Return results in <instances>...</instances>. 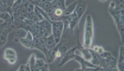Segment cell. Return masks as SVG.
<instances>
[{
    "label": "cell",
    "mask_w": 124,
    "mask_h": 71,
    "mask_svg": "<svg viewBox=\"0 0 124 71\" xmlns=\"http://www.w3.org/2000/svg\"><path fill=\"white\" fill-rule=\"evenodd\" d=\"M59 45V52L61 57L70 49L81 46L79 39L78 28L74 31L70 30V29H63Z\"/></svg>",
    "instance_id": "obj_1"
},
{
    "label": "cell",
    "mask_w": 124,
    "mask_h": 71,
    "mask_svg": "<svg viewBox=\"0 0 124 71\" xmlns=\"http://www.w3.org/2000/svg\"><path fill=\"white\" fill-rule=\"evenodd\" d=\"M93 29L92 17L91 15H88L85 18L83 47L87 48H91L94 35Z\"/></svg>",
    "instance_id": "obj_2"
},
{
    "label": "cell",
    "mask_w": 124,
    "mask_h": 71,
    "mask_svg": "<svg viewBox=\"0 0 124 71\" xmlns=\"http://www.w3.org/2000/svg\"><path fill=\"white\" fill-rule=\"evenodd\" d=\"M78 47H73L68 51L67 53L64 54L60 59V61L58 64L59 66L62 67L69 61L74 59L76 54V51L77 50Z\"/></svg>",
    "instance_id": "obj_3"
},
{
    "label": "cell",
    "mask_w": 124,
    "mask_h": 71,
    "mask_svg": "<svg viewBox=\"0 0 124 71\" xmlns=\"http://www.w3.org/2000/svg\"><path fill=\"white\" fill-rule=\"evenodd\" d=\"M74 60L79 63L81 66L80 69H75V71H83L84 69L86 68H96L97 67L93 65L90 61L85 60L82 56L78 55L75 54Z\"/></svg>",
    "instance_id": "obj_4"
},
{
    "label": "cell",
    "mask_w": 124,
    "mask_h": 71,
    "mask_svg": "<svg viewBox=\"0 0 124 71\" xmlns=\"http://www.w3.org/2000/svg\"><path fill=\"white\" fill-rule=\"evenodd\" d=\"M77 3L75 11L80 21L83 14L85 13L87 7V3L84 0H77Z\"/></svg>",
    "instance_id": "obj_5"
},
{
    "label": "cell",
    "mask_w": 124,
    "mask_h": 71,
    "mask_svg": "<svg viewBox=\"0 0 124 71\" xmlns=\"http://www.w3.org/2000/svg\"><path fill=\"white\" fill-rule=\"evenodd\" d=\"M59 47V45L58 44L55 47L47 50L46 59L48 63H52L58 58Z\"/></svg>",
    "instance_id": "obj_6"
},
{
    "label": "cell",
    "mask_w": 124,
    "mask_h": 71,
    "mask_svg": "<svg viewBox=\"0 0 124 71\" xmlns=\"http://www.w3.org/2000/svg\"><path fill=\"white\" fill-rule=\"evenodd\" d=\"M45 39L43 37H41L40 39L34 38L33 42L36 45V49L40 50L46 56L48 49H47L45 45Z\"/></svg>",
    "instance_id": "obj_7"
},
{
    "label": "cell",
    "mask_w": 124,
    "mask_h": 71,
    "mask_svg": "<svg viewBox=\"0 0 124 71\" xmlns=\"http://www.w3.org/2000/svg\"><path fill=\"white\" fill-rule=\"evenodd\" d=\"M114 19L116 25L124 23V10L116 11H108Z\"/></svg>",
    "instance_id": "obj_8"
},
{
    "label": "cell",
    "mask_w": 124,
    "mask_h": 71,
    "mask_svg": "<svg viewBox=\"0 0 124 71\" xmlns=\"http://www.w3.org/2000/svg\"><path fill=\"white\" fill-rule=\"evenodd\" d=\"M14 29L11 26L5 28L3 32L0 34V48L3 47L6 44L8 40V34Z\"/></svg>",
    "instance_id": "obj_9"
},
{
    "label": "cell",
    "mask_w": 124,
    "mask_h": 71,
    "mask_svg": "<svg viewBox=\"0 0 124 71\" xmlns=\"http://www.w3.org/2000/svg\"><path fill=\"white\" fill-rule=\"evenodd\" d=\"M124 0H112L108 8V11L124 10Z\"/></svg>",
    "instance_id": "obj_10"
},
{
    "label": "cell",
    "mask_w": 124,
    "mask_h": 71,
    "mask_svg": "<svg viewBox=\"0 0 124 71\" xmlns=\"http://www.w3.org/2000/svg\"><path fill=\"white\" fill-rule=\"evenodd\" d=\"M116 67L118 71H124V47L123 46L120 47L118 59L117 61Z\"/></svg>",
    "instance_id": "obj_11"
},
{
    "label": "cell",
    "mask_w": 124,
    "mask_h": 71,
    "mask_svg": "<svg viewBox=\"0 0 124 71\" xmlns=\"http://www.w3.org/2000/svg\"><path fill=\"white\" fill-rule=\"evenodd\" d=\"M70 20L69 28L72 31L78 28V23L79 20L78 16L75 10L70 15Z\"/></svg>",
    "instance_id": "obj_12"
},
{
    "label": "cell",
    "mask_w": 124,
    "mask_h": 71,
    "mask_svg": "<svg viewBox=\"0 0 124 71\" xmlns=\"http://www.w3.org/2000/svg\"><path fill=\"white\" fill-rule=\"evenodd\" d=\"M117 61L116 59L112 55L109 57V62L108 64L104 68V71H118L117 67Z\"/></svg>",
    "instance_id": "obj_13"
},
{
    "label": "cell",
    "mask_w": 124,
    "mask_h": 71,
    "mask_svg": "<svg viewBox=\"0 0 124 71\" xmlns=\"http://www.w3.org/2000/svg\"><path fill=\"white\" fill-rule=\"evenodd\" d=\"M77 50L79 52L81 56L86 61H91L92 60V55L89 48H85L83 46L78 47Z\"/></svg>",
    "instance_id": "obj_14"
},
{
    "label": "cell",
    "mask_w": 124,
    "mask_h": 71,
    "mask_svg": "<svg viewBox=\"0 0 124 71\" xmlns=\"http://www.w3.org/2000/svg\"><path fill=\"white\" fill-rule=\"evenodd\" d=\"M91 54L92 55V60L90 61L91 63L93 65L96 66H100L101 64V62L102 61V58L101 57V56L99 55L98 53L93 51L92 49L90 48H89Z\"/></svg>",
    "instance_id": "obj_15"
},
{
    "label": "cell",
    "mask_w": 124,
    "mask_h": 71,
    "mask_svg": "<svg viewBox=\"0 0 124 71\" xmlns=\"http://www.w3.org/2000/svg\"><path fill=\"white\" fill-rule=\"evenodd\" d=\"M77 3V1L76 0L75 2H73L72 3L70 4L67 7H66V8L63 10V16L64 17L70 16V14H71L74 12V11L75 10Z\"/></svg>",
    "instance_id": "obj_16"
},
{
    "label": "cell",
    "mask_w": 124,
    "mask_h": 71,
    "mask_svg": "<svg viewBox=\"0 0 124 71\" xmlns=\"http://www.w3.org/2000/svg\"><path fill=\"white\" fill-rule=\"evenodd\" d=\"M45 42L47 49H50L53 47H54L57 45L52 33L46 37L45 39Z\"/></svg>",
    "instance_id": "obj_17"
},
{
    "label": "cell",
    "mask_w": 124,
    "mask_h": 71,
    "mask_svg": "<svg viewBox=\"0 0 124 71\" xmlns=\"http://www.w3.org/2000/svg\"><path fill=\"white\" fill-rule=\"evenodd\" d=\"M16 56H17V54L13 48L10 47H8L5 49L4 52L3 58L5 59V60H7L8 58H12Z\"/></svg>",
    "instance_id": "obj_18"
},
{
    "label": "cell",
    "mask_w": 124,
    "mask_h": 71,
    "mask_svg": "<svg viewBox=\"0 0 124 71\" xmlns=\"http://www.w3.org/2000/svg\"><path fill=\"white\" fill-rule=\"evenodd\" d=\"M20 42L21 43V45H23L24 47H25L26 48H29L31 49H36V47L34 43L33 40L32 41H30L24 39L23 38L20 39Z\"/></svg>",
    "instance_id": "obj_19"
},
{
    "label": "cell",
    "mask_w": 124,
    "mask_h": 71,
    "mask_svg": "<svg viewBox=\"0 0 124 71\" xmlns=\"http://www.w3.org/2000/svg\"><path fill=\"white\" fill-rule=\"evenodd\" d=\"M63 29H58L52 30V33L53 35L56 44H59L60 41Z\"/></svg>",
    "instance_id": "obj_20"
},
{
    "label": "cell",
    "mask_w": 124,
    "mask_h": 71,
    "mask_svg": "<svg viewBox=\"0 0 124 71\" xmlns=\"http://www.w3.org/2000/svg\"><path fill=\"white\" fill-rule=\"evenodd\" d=\"M36 55L34 53L31 54L29 58L27 63L30 67L31 71H36Z\"/></svg>",
    "instance_id": "obj_21"
},
{
    "label": "cell",
    "mask_w": 124,
    "mask_h": 71,
    "mask_svg": "<svg viewBox=\"0 0 124 71\" xmlns=\"http://www.w3.org/2000/svg\"><path fill=\"white\" fill-rule=\"evenodd\" d=\"M28 1L26 0H23L21 7L18 9V11L20 13L21 16L23 18H25L27 15V4Z\"/></svg>",
    "instance_id": "obj_22"
},
{
    "label": "cell",
    "mask_w": 124,
    "mask_h": 71,
    "mask_svg": "<svg viewBox=\"0 0 124 71\" xmlns=\"http://www.w3.org/2000/svg\"><path fill=\"white\" fill-rule=\"evenodd\" d=\"M0 4L2 5L5 12H8L13 16L11 7L7 0H0Z\"/></svg>",
    "instance_id": "obj_23"
},
{
    "label": "cell",
    "mask_w": 124,
    "mask_h": 71,
    "mask_svg": "<svg viewBox=\"0 0 124 71\" xmlns=\"http://www.w3.org/2000/svg\"><path fill=\"white\" fill-rule=\"evenodd\" d=\"M52 30L63 29V23L62 21H54L52 23Z\"/></svg>",
    "instance_id": "obj_24"
},
{
    "label": "cell",
    "mask_w": 124,
    "mask_h": 71,
    "mask_svg": "<svg viewBox=\"0 0 124 71\" xmlns=\"http://www.w3.org/2000/svg\"><path fill=\"white\" fill-rule=\"evenodd\" d=\"M46 63L44 62V61L41 59H37L36 61V71H39L45 65Z\"/></svg>",
    "instance_id": "obj_25"
},
{
    "label": "cell",
    "mask_w": 124,
    "mask_h": 71,
    "mask_svg": "<svg viewBox=\"0 0 124 71\" xmlns=\"http://www.w3.org/2000/svg\"><path fill=\"white\" fill-rule=\"evenodd\" d=\"M23 0H16L13 4L11 7V9L12 13L13 11L18 10V9L21 7Z\"/></svg>",
    "instance_id": "obj_26"
},
{
    "label": "cell",
    "mask_w": 124,
    "mask_h": 71,
    "mask_svg": "<svg viewBox=\"0 0 124 71\" xmlns=\"http://www.w3.org/2000/svg\"><path fill=\"white\" fill-rule=\"evenodd\" d=\"M34 8H35V5L28 1L27 4V15L34 13Z\"/></svg>",
    "instance_id": "obj_27"
},
{
    "label": "cell",
    "mask_w": 124,
    "mask_h": 71,
    "mask_svg": "<svg viewBox=\"0 0 124 71\" xmlns=\"http://www.w3.org/2000/svg\"><path fill=\"white\" fill-rule=\"evenodd\" d=\"M25 18L29 19L31 21H33L34 22H36L38 21V19L37 18L36 14L34 13H31V14H30L26 15Z\"/></svg>",
    "instance_id": "obj_28"
},
{
    "label": "cell",
    "mask_w": 124,
    "mask_h": 71,
    "mask_svg": "<svg viewBox=\"0 0 124 71\" xmlns=\"http://www.w3.org/2000/svg\"><path fill=\"white\" fill-rule=\"evenodd\" d=\"M66 8V6L65 5V0H58L55 8H60L64 10Z\"/></svg>",
    "instance_id": "obj_29"
},
{
    "label": "cell",
    "mask_w": 124,
    "mask_h": 71,
    "mask_svg": "<svg viewBox=\"0 0 124 71\" xmlns=\"http://www.w3.org/2000/svg\"><path fill=\"white\" fill-rule=\"evenodd\" d=\"M18 71H31V69L29 64L27 63L26 65L22 64L19 67V69L17 70Z\"/></svg>",
    "instance_id": "obj_30"
},
{
    "label": "cell",
    "mask_w": 124,
    "mask_h": 71,
    "mask_svg": "<svg viewBox=\"0 0 124 71\" xmlns=\"http://www.w3.org/2000/svg\"><path fill=\"white\" fill-rule=\"evenodd\" d=\"M98 54L101 56V58H103V59H106V58H108L112 55L111 53L108 52H106L105 50L102 52H101Z\"/></svg>",
    "instance_id": "obj_31"
},
{
    "label": "cell",
    "mask_w": 124,
    "mask_h": 71,
    "mask_svg": "<svg viewBox=\"0 0 124 71\" xmlns=\"http://www.w3.org/2000/svg\"><path fill=\"white\" fill-rule=\"evenodd\" d=\"M25 39H26L27 40H29L30 41H32L33 40V35L31 33V32L29 31H28L27 32V34H26V36L25 37L23 38Z\"/></svg>",
    "instance_id": "obj_32"
},
{
    "label": "cell",
    "mask_w": 124,
    "mask_h": 71,
    "mask_svg": "<svg viewBox=\"0 0 124 71\" xmlns=\"http://www.w3.org/2000/svg\"><path fill=\"white\" fill-rule=\"evenodd\" d=\"M54 10V8H53L52 7L48 8V9H46V10L45 11L46 13V14L47 15V16H48L49 19L50 18V17H51L53 15Z\"/></svg>",
    "instance_id": "obj_33"
},
{
    "label": "cell",
    "mask_w": 124,
    "mask_h": 71,
    "mask_svg": "<svg viewBox=\"0 0 124 71\" xmlns=\"http://www.w3.org/2000/svg\"><path fill=\"white\" fill-rule=\"evenodd\" d=\"M51 7H52V5H51L50 2H46L42 5L41 7L40 8H41L42 9H43L45 11Z\"/></svg>",
    "instance_id": "obj_34"
},
{
    "label": "cell",
    "mask_w": 124,
    "mask_h": 71,
    "mask_svg": "<svg viewBox=\"0 0 124 71\" xmlns=\"http://www.w3.org/2000/svg\"><path fill=\"white\" fill-rule=\"evenodd\" d=\"M17 60V57L16 56L12 58H8L7 60H6V61H8V63L10 64H14L16 63Z\"/></svg>",
    "instance_id": "obj_35"
},
{
    "label": "cell",
    "mask_w": 124,
    "mask_h": 71,
    "mask_svg": "<svg viewBox=\"0 0 124 71\" xmlns=\"http://www.w3.org/2000/svg\"><path fill=\"white\" fill-rule=\"evenodd\" d=\"M9 25V24H8V23L6 21H5L3 23L0 24V34L3 32L4 29H5V28H6Z\"/></svg>",
    "instance_id": "obj_36"
},
{
    "label": "cell",
    "mask_w": 124,
    "mask_h": 71,
    "mask_svg": "<svg viewBox=\"0 0 124 71\" xmlns=\"http://www.w3.org/2000/svg\"><path fill=\"white\" fill-rule=\"evenodd\" d=\"M52 0H39L38 2L37 3V4L35 5H37L40 8L41 7L42 5H43L46 2H51Z\"/></svg>",
    "instance_id": "obj_37"
},
{
    "label": "cell",
    "mask_w": 124,
    "mask_h": 71,
    "mask_svg": "<svg viewBox=\"0 0 124 71\" xmlns=\"http://www.w3.org/2000/svg\"><path fill=\"white\" fill-rule=\"evenodd\" d=\"M58 1V0H52V1L50 2L52 7H53V8H55L56 5H57Z\"/></svg>",
    "instance_id": "obj_38"
},
{
    "label": "cell",
    "mask_w": 124,
    "mask_h": 71,
    "mask_svg": "<svg viewBox=\"0 0 124 71\" xmlns=\"http://www.w3.org/2000/svg\"><path fill=\"white\" fill-rule=\"evenodd\" d=\"M49 71V69H48V66L47 65V64H46L45 65H44L41 69L39 70V71Z\"/></svg>",
    "instance_id": "obj_39"
},
{
    "label": "cell",
    "mask_w": 124,
    "mask_h": 71,
    "mask_svg": "<svg viewBox=\"0 0 124 71\" xmlns=\"http://www.w3.org/2000/svg\"><path fill=\"white\" fill-rule=\"evenodd\" d=\"M8 1V3L9 4V5L12 7V6L13 5V3L15 2V0H7Z\"/></svg>",
    "instance_id": "obj_40"
},
{
    "label": "cell",
    "mask_w": 124,
    "mask_h": 71,
    "mask_svg": "<svg viewBox=\"0 0 124 71\" xmlns=\"http://www.w3.org/2000/svg\"><path fill=\"white\" fill-rule=\"evenodd\" d=\"M14 42H15V43H17L19 41L20 42V39L17 37H16L14 38Z\"/></svg>",
    "instance_id": "obj_41"
},
{
    "label": "cell",
    "mask_w": 124,
    "mask_h": 71,
    "mask_svg": "<svg viewBox=\"0 0 124 71\" xmlns=\"http://www.w3.org/2000/svg\"><path fill=\"white\" fill-rule=\"evenodd\" d=\"M98 0L101 1V2H105V1H106L108 0Z\"/></svg>",
    "instance_id": "obj_42"
}]
</instances>
